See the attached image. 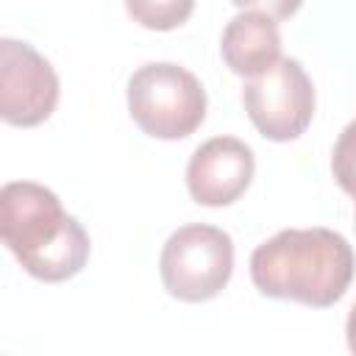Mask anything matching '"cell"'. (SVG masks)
I'll return each mask as SVG.
<instances>
[{
	"instance_id": "8992f818",
	"label": "cell",
	"mask_w": 356,
	"mask_h": 356,
	"mask_svg": "<svg viewBox=\"0 0 356 356\" xmlns=\"http://www.w3.org/2000/svg\"><path fill=\"white\" fill-rule=\"evenodd\" d=\"M58 103V75L28 42L0 39V117L17 128L42 125Z\"/></svg>"
},
{
	"instance_id": "7a4b0ae2",
	"label": "cell",
	"mask_w": 356,
	"mask_h": 356,
	"mask_svg": "<svg viewBox=\"0 0 356 356\" xmlns=\"http://www.w3.org/2000/svg\"><path fill=\"white\" fill-rule=\"evenodd\" d=\"M0 236L22 270L58 284L78 275L89 259V234L64 211L56 192L33 181H8L0 189Z\"/></svg>"
},
{
	"instance_id": "7c38bea8",
	"label": "cell",
	"mask_w": 356,
	"mask_h": 356,
	"mask_svg": "<svg viewBox=\"0 0 356 356\" xmlns=\"http://www.w3.org/2000/svg\"><path fill=\"white\" fill-rule=\"evenodd\" d=\"M345 339H348L350 353H356V303H353V309L348 314V323H345Z\"/></svg>"
},
{
	"instance_id": "30bf717a",
	"label": "cell",
	"mask_w": 356,
	"mask_h": 356,
	"mask_svg": "<svg viewBox=\"0 0 356 356\" xmlns=\"http://www.w3.org/2000/svg\"><path fill=\"white\" fill-rule=\"evenodd\" d=\"M331 172L342 192H348L356 200V120L342 128L337 136L334 153H331Z\"/></svg>"
},
{
	"instance_id": "5b68a950",
	"label": "cell",
	"mask_w": 356,
	"mask_h": 356,
	"mask_svg": "<svg viewBox=\"0 0 356 356\" xmlns=\"http://www.w3.org/2000/svg\"><path fill=\"white\" fill-rule=\"evenodd\" d=\"M242 103L256 131L270 142L298 139L314 117V86L298 58H278L248 78Z\"/></svg>"
},
{
	"instance_id": "277c9868",
	"label": "cell",
	"mask_w": 356,
	"mask_h": 356,
	"mask_svg": "<svg viewBox=\"0 0 356 356\" xmlns=\"http://www.w3.org/2000/svg\"><path fill=\"white\" fill-rule=\"evenodd\" d=\"M164 289L184 303L217 298L234 273L231 236L206 222H189L170 234L159 256Z\"/></svg>"
},
{
	"instance_id": "3957f363",
	"label": "cell",
	"mask_w": 356,
	"mask_h": 356,
	"mask_svg": "<svg viewBox=\"0 0 356 356\" xmlns=\"http://www.w3.org/2000/svg\"><path fill=\"white\" fill-rule=\"evenodd\" d=\"M128 114L153 139H184L206 117V89L178 64L150 61L128 78Z\"/></svg>"
},
{
	"instance_id": "6da1fadb",
	"label": "cell",
	"mask_w": 356,
	"mask_h": 356,
	"mask_svg": "<svg viewBox=\"0 0 356 356\" xmlns=\"http://www.w3.org/2000/svg\"><path fill=\"white\" fill-rule=\"evenodd\" d=\"M353 270V248L331 228L278 231L250 256V281L261 295L314 309H328L342 300Z\"/></svg>"
},
{
	"instance_id": "ba28073f",
	"label": "cell",
	"mask_w": 356,
	"mask_h": 356,
	"mask_svg": "<svg viewBox=\"0 0 356 356\" xmlns=\"http://www.w3.org/2000/svg\"><path fill=\"white\" fill-rule=\"evenodd\" d=\"M220 56L234 75L253 78L281 58L278 22L259 11H242L222 28Z\"/></svg>"
},
{
	"instance_id": "8fae6325",
	"label": "cell",
	"mask_w": 356,
	"mask_h": 356,
	"mask_svg": "<svg viewBox=\"0 0 356 356\" xmlns=\"http://www.w3.org/2000/svg\"><path fill=\"white\" fill-rule=\"evenodd\" d=\"M231 3L239 11H259L273 19H289L303 6V0H231Z\"/></svg>"
},
{
	"instance_id": "9c48e42d",
	"label": "cell",
	"mask_w": 356,
	"mask_h": 356,
	"mask_svg": "<svg viewBox=\"0 0 356 356\" xmlns=\"http://www.w3.org/2000/svg\"><path fill=\"white\" fill-rule=\"evenodd\" d=\"M125 11L147 31H175L192 17L195 0H125Z\"/></svg>"
},
{
	"instance_id": "52a82bcc",
	"label": "cell",
	"mask_w": 356,
	"mask_h": 356,
	"mask_svg": "<svg viewBox=\"0 0 356 356\" xmlns=\"http://www.w3.org/2000/svg\"><path fill=\"white\" fill-rule=\"evenodd\" d=\"M256 172L253 150L236 136L203 142L186 164V189L200 206H231L239 200Z\"/></svg>"
}]
</instances>
